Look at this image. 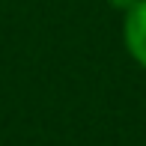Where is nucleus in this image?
<instances>
[{
	"mask_svg": "<svg viewBox=\"0 0 146 146\" xmlns=\"http://www.w3.org/2000/svg\"><path fill=\"white\" fill-rule=\"evenodd\" d=\"M122 45L128 57L146 69V0H137L122 12Z\"/></svg>",
	"mask_w": 146,
	"mask_h": 146,
	"instance_id": "obj_1",
	"label": "nucleus"
},
{
	"mask_svg": "<svg viewBox=\"0 0 146 146\" xmlns=\"http://www.w3.org/2000/svg\"><path fill=\"white\" fill-rule=\"evenodd\" d=\"M110 6H113V9H119V12H125V9H131V6L137 3V0H108Z\"/></svg>",
	"mask_w": 146,
	"mask_h": 146,
	"instance_id": "obj_2",
	"label": "nucleus"
}]
</instances>
